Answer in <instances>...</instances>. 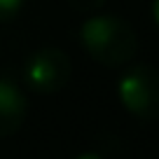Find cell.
Here are the masks:
<instances>
[{
  "mask_svg": "<svg viewBox=\"0 0 159 159\" xmlns=\"http://www.w3.org/2000/svg\"><path fill=\"white\" fill-rule=\"evenodd\" d=\"M150 12H152V19H154V24L159 26V0H152V5H150Z\"/></svg>",
  "mask_w": 159,
  "mask_h": 159,
  "instance_id": "obj_7",
  "label": "cell"
},
{
  "mask_svg": "<svg viewBox=\"0 0 159 159\" xmlns=\"http://www.w3.org/2000/svg\"><path fill=\"white\" fill-rule=\"evenodd\" d=\"M117 96L129 115L143 122L159 117V70L148 63H136L117 82Z\"/></svg>",
  "mask_w": 159,
  "mask_h": 159,
  "instance_id": "obj_2",
  "label": "cell"
},
{
  "mask_svg": "<svg viewBox=\"0 0 159 159\" xmlns=\"http://www.w3.org/2000/svg\"><path fill=\"white\" fill-rule=\"evenodd\" d=\"M75 159H103V157L96 154V152H84V154H80V157H75Z\"/></svg>",
  "mask_w": 159,
  "mask_h": 159,
  "instance_id": "obj_8",
  "label": "cell"
},
{
  "mask_svg": "<svg viewBox=\"0 0 159 159\" xmlns=\"http://www.w3.org/2000/svg\"><path fill=\"white\" fill-rule=\"evenodd\" d=\"M80 42L96 63L108 68L129 63L138 49L136 30L124 19L112 14H98L87 19L80 28Z\"/></svg>",
  "mask_w": 159,
  "mask_h": 159,
  "instance_id": "obj_1",
  "label": "cell"
},
{
  "mask_svg": "<svg viewBox=\"0 0 159 159\" xmlns=\"http://www.w3.org/2000/svg\"><path fill=\"white\" fill-rule=\"evenodd\" d=\"M73 63L63 49L45 47L28 56L24 66V80L35 94H56L70 82Z\"/></svg>",
  "mask_w": 159,
  "mask_h": 159,
  "instance_id": "obj_3",
  "label": "cell"
},
{
  "mask_svg": "<svg viewBox=\"0 0 159 159\" xmlns=\"http://www.w3.org/2000/svg\"><path fill=\"white\" fill-rule=\"evenodd\" d=\"M28 115V98L16 82L0 77V138L21 129Z\"/></svg>",
  "mask_w": 159,
  "mask_h": 159,
  "instance_id": "obj_4",
  "label": "cell"
},
{
  "mask_svg": "<svg viewBox=\"0 0 159 159\" xmlns=\"http://www.w3.org/2000/svg\"><path fill=\"white\" fill-rule=\"evenodd\" d=\"M24 7V0H0V24L12 21Z\"/></svg>",
  "mask_w": 159,
  "mask_h": 159,
  "instance_id": "obj_5",
  "label": "cell"
},
{
  "mask_svg": "<svg viewBox=\"0 0 159 159\" xmlns=\"http://www.w3.org/2000/svg\"><path fill=\"white\" fill-rule=\"evenodd\" d=\"M108 0H68V5L77 12H96L105 5Z\"/></svg>",
  "mask_w": 159,
  "mask_h": 159,
  "instance_id": "obj_6",
  "label": "cell"
}]
</instances>
